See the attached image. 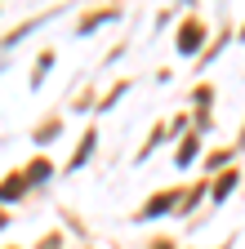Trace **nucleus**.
Segmentation results:
<instances>
[{"label":"nucleus","instance_id":"nucleus-3","mask_svg":"<svg viewBox=\"0 0 245 249\" xmlns=\"http://www.w3.org/2000/svg\"><path fill=\"white\" fill-rule=\"evenodd\" d=\"M170 205H174V192H165V196H156V200H151V205H147V213H165Z\"/></svg>","mask_w":245,"mask_h":249},{"label":"nucleus","instance_id":"nucleus-6","mask_svg":"<svg viewBox=\"0 0 245 249\" xmlns=\"http://www.w3.org/2000/svg\"><path fill=\"white\" fill-rule=\"evenodd\" d=\"M192 156H196V142H183V151H178V165H188Z\"/></svg>","mask_w":245,"mask_h":249},{"label":"nucleus","instance_id":"nucleus-4","mask_svg":"<svg viewBox=\"0 0 245 249\" xmlns=\"http://www.w3.org/2000/svg\"><path fill=\"white\" fill-rule=\"evenodd\" d=\"M27 178H32V182H40V178H49V165H45V160H36L32 169H27Z\"/></svg>","mask_w":245,"mask_h":249},{"label":"nucleus","instance_id":"nucleus-5","mask_svg":"<svg viewBox=\"0 0 245 249\" xmlns=\"http://www.w3.org/2000/svg\"><path fill=\"white\" fill-rule=\"evenodd\" d=\"M232 182H236V174H227V178H223V182H219V192H214V200H223V196H227V192H232Z\"/></svg>","mask_w":245,"mask_h":249},{"label":"nucleus","instance_id":"nucleus-2","mask_svg":"<svg viewBox=\"0 0 245 249\" xmlns=\"http://www.w3.org/2000/svg\"><path fill=\"white\" fill-rule=\"evenodd\" d=\"M22 187H27L22 178H9L5 187H0V200H18V196H22Z\"/></svg>","mask_w":245,"mask_h":249},{"label":"nucleus","instance_id":"nucleus-1","mask_svg":"<svg viewBox=\"0 0 245 249\" xmlns=\"http://www.w3.org/2000/svg\"><path fill=\"white\" fill-rule=\"evenodd\" d=\"M196 45H201V22H188V27H183V36H178V49L183 53H196Z\"/></svg>","mask_w":245,"mask_h":249}]
</instances>
